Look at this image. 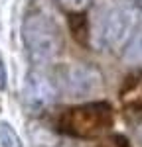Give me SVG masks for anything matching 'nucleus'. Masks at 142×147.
Masks as SVG:
<instances>
[{
    "instance_id": "obj_1",
    "label": "nucleus",
    "mask_w": 142,
    "mask_h": 147,
    "mask_svg": "<svg viewBox=\"0 0 142 147\" xmlns=\"http://www.w3.org/2000/svg\"><path fill=\"white\" fill-rule=\"evenodd\" d=\"M113 106L105 100L69 106L57 118V129L77 139H97L113 125Z\"/></svg>"
},
{
    "instance_id": "obj_2",
    "label": "nucleus",
    "mask_w": 142,
    "mask_h": 147,
    "mask_svg": "<svg viewBox=\"0 0 142 147\" xmlns=\"http://www.w3.org/2000/svg\"><path fill=\"white\" fill-rule=\"evenodd\" d=\"M24 43L28 47V53L36 63H47L59 53L61 37H59L55 26L46 16H30L22 28Z\"/></svg>"
},
{
    "instance_id": "obj_3",
    "label": "nucleus",
    "mask_w": 142,
    "mask_h": 147,
    "mask_svg": "<svg viewBox=\"0 0 142 147\" xmlns=\"http://www.w3.org/2000/svg\"><path fill=\"white\" fill-rule=\"evenodd\" d=\"M136 12L134 10H113L105 20L103 28V39L106 45L111 47H120L128 43L132 37V32L136 28Z\"/></svg>"
},
{
    "instance_id": "obj_4",
    "label": "nucleus",
    "mask_w": 142,
    "mask_h": 147,
    "mask_svg": "<svg viewBox=\"0 0 142 147\" xmlns=\"http://www.w3.org/2000/svg\"><path fill=\"white\" fill-rule=\"evenodd\" d=\"M63 86L69 94L85 96L101 86V75L89 65H69L63 71Z\"/></svg>"
},
{
    "instance_id": "obj_5",
    "label": "nucleus",
    "mask_w": 142,
    "mask_h": 147,
    "mask_svg": "<svg viewBox=\"0 0 142 147\" xmlns=\"http://www.w3.org/2000/svg\"><path fill=\"white\" fill-rule=\"evenodd\" d=\"M57 90L53 86V82L44 77L42 73H30L26 77V84H24V100L28 104V108L32 110H44L51 102L55 100Z\"/></svg>"
},
{
    "instance_id": "obj_6",
    "label": "nucleus",
    "mask_w": 142,
    "mask_h": 147,
    "mask_svg": "<svg viewBox=\"0 0 142 147\" xmlns=\"http://www.w3.org/2000/svg\"><path fill=\"white\" fill-rule=\"evenodd\" d=\"M118 98L130 120L142 122V71H136L124 79Z\"/></svg>"
},
{
    "instance_id": "obj_7",
    "label": "nucleus",
    "mask_w": 142,
    "mask_h": 147,
    "mask_svg": "<svg viewBox=\"0 0 142 147\" xmlns=\"http://www.w3.org/2000/svg\"><path fill=\"white\" fill-rule=\"evenodd\" d=\"M69 30L71 35L75 37L77 43L81 45H89V20H87V14L85 12H73L69 14Z\"/></svg>"
},
{
    "instance_id": "obj_8",
    "label": "nucleus",
    "mask_w": 142,
    "mask_h": 147,
    "mask_svg": "<svg viewBox=\"0 0 142 147\" xmlns=\"http://www.w3.org/2000/svg\"><path fill=\"white\" fill-rule=\"evenodd\" d=\"M124 59L128 63H134V65L142 63V30H138L128 39V43L124 47Z\"/></svg>"
},
{
    "instance_id": "obj_9",
    "label": "nucleus",
    "mask_w": 142,
    "mask_h": 147,
    "mask_svg": "<svg viewBox=\"0 0 142 147\" xmlns=\"http://www.w3.org/2000/svg\"><path fill=\"white\" fill-rule=\"evenodd\" d=\"M0 143L2 147H20V139L8 124H0Z\"/></svg>"
},
{
    "instance_id": "obj_10",
    "label": "nucleus",
    "mask_w": 142,
    "mask_h": 147,
    "mask_svg": "<svg viewBox=\"0 0 142 147\" xmlns=\"http://www.w3.org/2000/svg\"><path fill=\"white\" fill-rule=\"evenodd\" d=\"M95 147H130V143L124 136H120V134H111V136L103 137Z\"/></svg>"
},
{
    "instance_id": "obj_11",
    "label": "nucleus",
    "mask_w": 142,
    "mask_h": 147,
    "mask_svg": "<svg viewBox=\"0 0 142 147\" xmlns=\"http://www.w3.org/2000/svg\"><path fill=\"white\" fill-rule=\"evenodd\" d=\"M61 4L63 8L69 10V14H73V12H83V8L89 4V0H61Z\"/></svg>"
},
{
    "instance_id": "obj_12",
    "label": "nucleus",
    "mask_w": 142,
    "mask_h": 147,
    "mask_svg": "<svg viewBox=\"0 0 142 147\" xmlns=\"http://www.w3.org/2000/svg\"><path fill=\"white\" fill-rule=\"evenodd\" d=\"M4 84H6V69L2 65V59H0V88H4Z\"/></svg>"
},
{
    "instance_id": "obj_13",
    "label": "nucleus",
    "mask_w": 142,
    "mask_h": 147,
    "mask_svg": "<svg viewBox=\"0 0 142 147\" xmlns=\"http://www.w3.org/2000/svg\"><path fill=\"white\" fill-rule=\"evenodd\" d=\"M140 137H142V129H140Z\"/></svg>"
}]
</instances>
